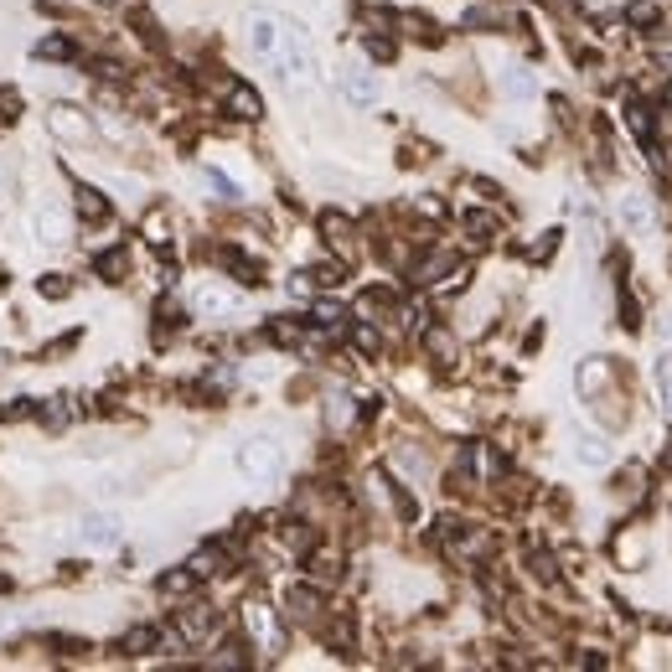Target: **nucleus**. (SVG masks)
Segmentation results:
<instances>
[{"label":"nucleus","instance_id":"obj_15","mask_svg":"<svg viewBox=\"0 0 672 672\" xmlns=\"http://www.w3.org/2000/svg\"><path fill=\"white\" fill-rule=\"evenodd\" d=\"M37 238L42 243H63L68 238V223H63V212H57V207H42L37 212Z\"/></svg>","mask_w":672,"mask_h":672},{"label":"nucleus","instance_id":"obj_11","mask_svg":"<svg viewBox=\"0 0 672 672\" xmlns=\"http://www.w3.org/2000/svg\"><path fill=\"white\" fill-rule=\"evenodd\" d=\"M243 616H249V631L264 641V647H280V626H274V616H269V605H249V610H243Z\"/></svg>","mask_w":672,"mask_h":672},{"label":"nucleus","instance_id":"obj_9","mask_svg":"<svg viewBox=\"0 0 672 672\" xmlns=\"http://www.w3.org/2000/svg\"><path fill=\"white\" fill-rule=\"evenodd\" d=\"M218 259H223V269H233V274H238L243 285H264V264H259V259H249L243 249H223Z\"/></svg>","mask_w":672,"mask_h":672},{"label":"nucleus","instance_id":"obj_3","mask_svg":"<svg viewBox=\"0 0 672 672\" xmlns=\"http://www.w3.org/2000/svg\"><path fill=\"white\" fill-rule=\"evenodd\" d=\"M212 636H218V605L192 600V605L176 610V641L181 647H207Z\"/></svg>","mask_w":672,"mask_h":672},{"label":"nucleus","instance_id":"obj_1","mask_svg":"<svg viewBox=\"0 0 672 672\" xmlns=\"http://www.w3.org/2000/svg\"><path fill=\"white\" fill-rule=\"evenodd\" d=\"M249 52L259 57V63H269L274 78L290 83V88H305V83H311V73H316L311 37H305L295 21H285V16L254 11L249 16Z\"/></svg>","mask_w":672,"mask_h":672},{"label":"nucleus","instance_id":"obj_4","mask_svg":"<svg viewBox=\"0 0 672 672\" xmlns=\"http://www.w3.org/2000/svg\"><path fill=\"white\" fill-rule=\"evenodd\" d=\"M336 83H342L347 104H357V109H373V104L383 99V83H378V73H373L368 63H342Z\"/></svg>","mask_w":672,"mask_h":672},{"label":"nucleus","instance_id":"obj_18","mask_svg":"<svg viewBox=\"0 0 672 672\" xmlns=\"http://www.w3.org/2000/svg\"><path fill=\"white\" fill-rule=\"evenodd\" d=\"M352 347L368 352V357H378V352H383V336H378L368 321H357V326H352Z\"/></svg>","mask_w":672,"mask_h":672},{"label":"nucleus","instance_id":"obj_29","mask_svg":"<svg viewBox=\"0 0 672 672\" xmlns=\"http://www.w3.org/2000/svg\"><path fill=\"white\" fill-rule=\"evenodd\" d=\"M207 187H212V192H223V202H238V187H233V181H228L223 171H207Z\"/></svg>","mask_w":672,"mask_h":672},{"label":"nucleus","instance_id":"obj_37","mask_svg":"<svg viewBox=\"0 0 672 672\" xmlns=\"http://www.w3.org/2000/svg\"><path fill=\"white\" fill-rule=\"evenodd\" d=\"M94 6H119V0H94Z\"/></svg>","mask_w":672,"mask_h":672},{"label":"nucleus","instance_id":"obj_30","mask_svg":"<svg viewBox=\"0 0 672 672\" xmlns=\"http://www.w3.org/2000/svg\"><path fill=\"white\" fill-rule=\"evenodd\" d=\"M533 574L543 579V585H554V579H559V569H554V559H548V554H533Z\"/></svg>","mask_w":672,"mask_h":672},{"label":"nucleus","instance_id":"obj_22","mask_svg":"<svg viewBox=\"0 0 672 672\" xmlns=\"http://www.w3.org/2000/svg\"><path fill=\"white\" fill-rule=\"evenodd\" d=\"M579 461H585V466H605V461H610V450H605L595 435H579Z\"/></svg>","mask_w":672,"mask_h":672},{"label":"nucleus","instance_id":"obj_36","mask_svg":"<svg viewBox=\"0 0 672 672\" xmlns=\"http://www.w3.org/2000/svg\"><path fill=\"white\" fill-rule=\"evenodd\" d=\"M11 590V574H0V595H6Z\"/></svg>","mask_w":672,"mask_h":672},{"label":"nucleus","instance_id":"obj_2","mask_svg":"<svg viewBox=\"0 0 672 672\" xmlns=\"http://www.w3.org/2000/svg\"><path fill=\"white\" fill-rule=\"evenodd\" d=\"M233 466H238L243 481L264 486V481H274V476L285 471V445L269 440V435H254V440H243V445L233 450Z\"/></svg>","mask_w":672,"mask_h":672},{"label":"nucleus","instance_id":"obj_21","mask_svg":"<svg viewBox=\"0 0 672 672\" xmlns=\"http://www.w3.org/2000/svg\"><path fill=\"white\" fill-rule=\"evenodd\" d=\"M52 130H63V135H73V140L88 135V125L78 119V109H57V114H52Z\"/></svg>","mask_w":672,"mask_h":672},{"label":"nucleus","instance_id":"obj_13","mask_svg":"<svg viewBox=\"0 0 672 672\" xmlns=\"http://www.w3.org/2000/svg\"><path fill=\"white\" fill-rule=\"evenodd\" d=\"M502 94L523 104V99H533V94H538V78H533L528 68H507V73H502Z\"/></svg>","mask_w":672,"mask_h":672},{"label":"nucleus","instance_id":"obj_6","mask_svg":"<svg viewBox=\"0 0 672 672\" xmlns=\"http://www.w3.org/2000/svg\"><path fill=\"white\" fill-rule=\"evenodd\" d=\"M616 218H621V228L626 233H652V207H647V197H641V192H626L621 197V207H616Z\"/></svg>","mask_w":672,"mask_h":672},{"label":"nucleus","instance_id":"obj_26","mask_svg":"<svg viewBox=\"0 0 672 672\" xmlns=\"http://www.w3.org/2000/svg\"><path fill=\"white\" fill-rule=\"evenodd\" d=\"M657 388H662V409L672 414V352L657 362Z\"/></svg>","mask_w":672,"mask_h":672},{"label":"nucleus","instance_id":"obj_17","mask_svg":"<svg viewBox=\"0 0 672 672\" xmlns=\"http://www.w3.org/2000/svg\"><path fill=\"white\" fill-rule=\"evenodd\" d=\"M445 269H455V254H435V259H424V264L414 269V285H435Z\"/></svg>","mask_w":672,"mask_h":672},{"label":"nucleus","instance_id":"obj_23","mask_svg":"<svg viewBox=\"0 0 672 672\" xmlns=\"http://www.w3.org/2000/svg\"><path fill=\"white\" fill-rule=\"evenodd\" d=\"M616 295H621V326H626V331H641V305H636V295H631L626 285H621Z\"/></svg>","mask_w":672,"mask_h":672},{"label":"nucleus","instance_id":"obj_20","mask_svg":"<svg viewBox=\"0 0 672 672\" xmlns=\"http://www.w3.org/2000/svg\"><path fill=\"white\" fill-rule=\"evenodd\" d=\"M192 585H197L192 569H171V574H161V595H187Z\"/></svg>","mask_w":672,"mask_h":672},{"label":"nucleus","instance_id":"obj_32","mask_svg":"<svg viewBox=\"0 0 672 672\" xmlns=\"http://www.w3.org/2000/svg\"><path fill=\"white\" fill-rule=\"evenodd\" d=\"M368 52L378 57V63H388V57H393V42H388V37H368Z\"/></svg>","mask_w":672,"mask_h":672},{"label":"nucleus","instance_id":"obj_14","mask_svg":"<svg viewBox=\"0 0 672 672\" xmlns=\"http://www.w3.org/2000/svg\"><path fill=\"white\" fill-rule=\"evenodd\" d=\"M78 212H83L88 223H104L109 218V197L99 187H78Z\"/></svg>","mask_w":672,"mask_h":672},{"label":"nucleus","instance_id":"obj_12","mask_svg":"<svg viewBox=\"0 0 672 672\" xmlns=\"http://www.w3.org/2000/svg\"><path fill=\"white\" fill-rule=\"evenodd\" d=\"M285 605L295 610L300 621H316V616H321V590H316V585H295V590L285 595Z\"/></svg>","mask_w":672,"mask_h":672},{"label":"nucleus","instance_id":"obj_35","mask_svg":"<svg viewBox=\"0 0 672 672\" xmlns=\"http://www.w3.org/2000/svg\"><path fill=\"white\" fill-rule=\"evenodd\" d=\"M430 347H435L440 357H450V352H455V347H450V336H445V331H430Z\"/></svg>","mask_w":672,"mask_h":672},{"label":"nucleus","instance_id":"obj_33","mask_svg":"<svg viewBox=\"0 0 672 672\" xmlns=\"http://www.w3.org/2000/svg\"><path fill=\"white\" fill-rule=\"evenodd\" d=\"M336 321H342V311H336L331 300H326V305H316V326H336Z\"/></svg>","mask_w":672,"mask_h":672},{"label":"nucleus","instance_id":"obj_16","mask_svg":"<svg viewBox=\"0 0 672 672\" xmlns=\"http://www.w3.org/2000/svg\"><path fill=\"white\" fill-rule=\"evenodd\" d=\"M119 647H125L130 657H140V652H156V647H161V631H156V626H135L125 641H119Z\"/></svg>","mask_w":672,"mask_h":672},{"label":"nucleus","instance_id":"obj_25","mask_svg":"<svg viewBox=\"0 0 672 672\" xmlns=\"http://www.w3.org/2000/svg\"><path fill=\"white\" fill-rule=\"evenodd\" d=\"M37 57H57V63H63V57H73V42L68 37H42L37 42Z\"/></svg>","mask_w":672,"mask_h":672},{"label":"nucleus","instance_id":"obj_31","mask_svg":"<svg viewBox=\"0 0 672 672\" xmlns=\"http://www.w3.org/2000/svg\"><path fill=\"white\" fill-rule=\"evenodd\" d=\"M99 269L109 274V280H114V274H125V254H119V249H114V254H104V259H99Z\"/></svg>","mask_w":672,"mask_h":672},{"label":"nucleus","instance_id":"obj_34","mask_svg":"<svg viewBox=\"0 0 672 672\" xmlns=\"http://www.w3.org/2000/svg\"><path fill=\"white\" fill-rule=\"evenodd\" d=\"M559 249V233H543V243H538V249H533V259H548V254H554Z\"/></svg>","mask_w":672,"mask_h":672},{"label":"nucleus","instance_id":"obj_7","mask_svg":"<svg viewBox=\"0 0 672 672\" xmlns=\"http://www.w3.org/2000/svg\"><path fill=\"white\" fill-rule=\"evenodd\" d=\"M228 114L243 119V125H254V119H264V99L249 83H228Z\"/></svg>","mask_w":672,"mask_h":672},{"label":"nucleus","instance_id":"obj_38","mask_svg":"<svg viewBox=\"0 0 672 672\" xmlns=\"http://www.w3.org/2000/svg\"><path fill=\"white\" fill-rule=\"evenodd\" d=\"M0 181H6V161H0Z\"/></svg>","mask_w":672,"mask_h":672},{"label":"nucleus","instance_id":"obj_24","mask_svg":"<svg viewBox=\"0 0 672 672\" xmlns=\"http://www.w3.org/2000/svg\"><path fill=\"white\" fill-rule=\"evenodd\" d=\"M466 233L471 238H492L497 233V218H492V212H466Z\"/></svg>","mask_w":672,"mask_h":672},{"label":"nucleus","instance_id":"obj_10","mask_svg":"<svg viewBox=\"0 0 672 672\" xmlns=\"http://www.w3.org/2000/svg\"><path fill=\"white\" fill-rule=\"evenodd\" d=\"M187 569H192L197 579H212V574H223V569H228V554H223L218 543H207V548H197V554L187 559Z\"/></svg>","mask_w":672,"mask_h":672},{"label":"nucleus","instance_id":"obj_8","mask_svg":"<svg viewBox=\"0 0 672 672\" xmlns=\"http://www.w3.org/2000/svg\"><path fill=\"white\" fill-rule=\"evenodd\" d=\"M238 305V295L233 290H218V285H197V295H192V311L197 316H228Z\"/></svg>","mask_w":672,"mask_h":672},{"label":"nucleus","instance_id":"obj_5","mask_svg":"<svg viewBox=\"0 0 672 672\" xmlns=\"http://www.w3.org/2000/svg\"><path fill=\"white\" fill-rule=\"evenodd\" d=\"M119 538H125V523H119L114 512H88L83 528H78V543H83V548H99V554L119 548Z\"/></svg>","mask_w":672,"mask_h":672},{"label":"nucleus","instance_id":"obj_19","mask_svg":"<svg viewBox=\"0 0 672 672\" xmlns=\"http://www.w3.org/2000/svg\"><path fill=\"white\" fill-rule=\"evenodd\" d=\"M626 21H631V26H657V21H662L657 0H631V6H626Z\"/></svg>","mask_w":672,"mask_h":672},{"label":"nucleus","instance_id":"obj_28","mask_svg":"<svg viewBox=\"0 0 672 672\" xmlns=\"http://www.w3.org/2000/svg\"><path fill=\"white\" fill-rule=\"evenodd\" d=\"M37 290H42L47 300H63V295H68V280H63V274H42Z\"/></svg>","mask_w":672,"mask_h":672},{"label":"nucleus","instance_id":"obj_27","mask_svg":"<svg viewBox=\"0 0 672 672\" xmlns=\"http://www.w3.org/2000/svg\"><path fill=\"white\" fill-rule=\"evenodd\" d=\"M37 414H42V424H47V430H63V424L73 419V414L63 409V399H52V404H47V409H37Z\"/></svg>","mask_w":672,"mask_h":672}]
</instances>
